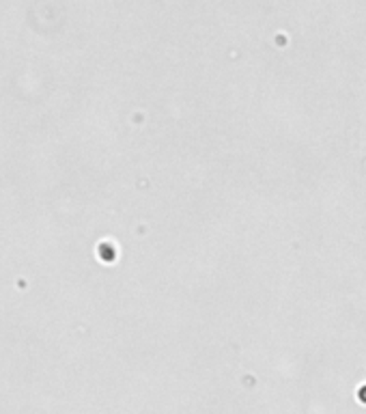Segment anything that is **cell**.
Instances as JSON below:
<instances>
[{"mask_svg": "<svg viewBox=\"0 0 366 414\" xmlns=\"http://www.w3.org/2000/svg\"><path fill=\"white\" fill-rule=\"evenodd\" d=\"M360 401H364V403H366V386L360 391Z\"/></svg>", "mask_w": 366, "mask_h": 414, "instance_id": "6da1fadb", "label": "cell"}]
</instances>
